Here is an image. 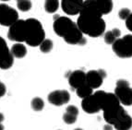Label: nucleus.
<instances>
[{
	"label": "nucleus",
	"mask_w": 132,
	"mask_h": 130,
	"mask_svg": "<svg viewBox=\"0 0 132 130\" xmlns=\"http://www.w3.org/2000/svg\"><path fill=\"white\" fill-rule=\"evenodd\" d=\"M14 56L7 46V42L0 36V68L7 70L13 66Z\"/></svg>",
	"instance_id": "6e6552de"
},
{
	"label": "nucleus",
	"mask_w": 132,
	"mask_h": 130,
	"mask_svg": "<svg viewBox=\"0 0 132 130\" xmlns=\"http://www.w3.org/2000/svg\"><path fill=\"white\" fill-rule=\"evenodd\" d=\"M18 20V11L7 4H0V25L10 27Z\"/></svg>",
	"instance_id": "0eeeda50"
},
{
	"label": "nucleus",
	"mask_w": 132,
	"mask_h": 130,
	"mask_svg": "<svg viewBox=\"0 0 132 130\" xmlns=\"http://www.w3.org/2000/svg\"><path fill=\"white\" fill-rule=\"evenodd\" d=\"M6 92H7V88H6L4 83H2V82L0 81V97L4 96L6 94Z\"/></svg>",
	"instance_id": "c756f323"
},
{
	"label": "nucleus",
	"mask_w": 132,
	"mask_h": 130,
	"mask_svg": "<svg viewBox=\"0 0 132 130\" xmlns=\"http://www.w3.org/2000/svg\"><path fill=\"white\" fill-rule=\"evenodd\" d=\"M62 10L69 16L80 14L84 7V1L81 0H63L61 1Z\"/></svg>",
	"instance_id": "9d476101"
},
{
	"label": "nucleus",
	"mask_w": 132,
	"mask_h": 130,
	"mask_svg": "<svg viewBox=\"0 0 132 130\" xmlns=\"http://www.w3.org/2000/svg\"><path fill=\"white\" fill-rule=\"evenodd\" d=\"M48 101L51 104L55 106H62L64 104H67L70 100V94L68 90H54L51 93H49Z\"/></svg>",
	"instance_id": "9b49d317"
},
{
	"label": "nucleus",
	"mask_w": 132,
	"mask_h": 130,
	"mask_svg": "<svg viewBox=\"0 0 132 130\" xmlns=\"http://www.w3.org/2000/svg\"><path fill=\"white\" fill-rule=\"evenodd\" d=\"M77 26L75 22L71 20L68 17H61V16H55L54 18L53 29L56 35L64 39L68 33L70 32L75 27Z\"/></svg>",
	"instance_id": "20e7f679"
},
{
	"label": "nucleus",
	"mask_w": 132,
	"mask_h": 130,
	"mask_svg": "<svg viewBox=\"0 0 132 130\" xmlns=\"http://www.w3.org/2000/svg\"><path fill=\"white\" fill-rule=\"evenodd\" d=\"M131 11H130L129 8H127V7H124V8H121L118 12V17L120 20H127L128 19L130 15H131Z\"/></svg>",
	"instance_id": "bb28decb"
},
{
	"label": "nucleus",
	"mask_w": 132,
	"mask_h": 130,
	"mask_svg": "<svg viewBox=\"0 0 132 130\" xmlns=\"http://www.w3.org/2000/svg\"><path fill=\"white\" fill-rule=\"evenodd\" d=\"M77 118L78 116H75V115L68 114V112H65L64 115H63V121L68 125H72V124L76 123Z\"/></svg>",
	"instance_id": "a878e982"
},
{
	"label": "nucleus",
	"mask_w": 132,
	"mask_h": 130,
	"mask_svg": "<svg viewBox=\"0 0 132 130\" xmlns=\"http://www.w3.org/2000/svg\"><path fill=\"white\" fill-rule=\"evenodd\" d=\"M103 15L93 6L90 0L84 1V7L79 14L77 25L83 34L90 37L97 38L105 31V21L102 18Z\"/></svg>",
	"instance_id": "f257e3e1"
},
{
	"label": "nucleus",
	"mask_w": 132,
	"mask_h": 130,
	"mask_svg": "<svg viewBox=\"0 0 132 130\" xmlns=\"http://www.w3.org/2000/svg\"><path fill=\"white\" fill-rule=\"evenodd\" d=\"M120 104L121 103H120L118 98L117 97V95L114 94V93L106 92L104 99V102H103V106H102V110L104 111V112L113 110V109L119 107Z\"/></svg>",
	"instance_id": "dca6fc26"
},
{
	"label": "nucleus",
	"mask_w": 132,
	"mask_h": 130,
	"mask_svg": "<svg viewBox=\"0 0 132 130\" xmlns=\"http://www.w3.org/2000/svg\"><path fill=\"white\" fill-rule=\"evenodd\" d=\"M106 77V73L103 69L90 70L86 73V84L92 89H98L102 86L104 80Z\"/></svg>",
	"instance_id": "1a4fd4ad"
},
{
	"label": "nucleus",
	"mask_w": 132,
	"mask_h": 130,
	"mask_svg": "<svg viewBox=\"0 0 132 130\" xmlns=\"http://www.w3.org/2000/svg\"><path fill=\"white\" fill-rule=\"evenodd\" d=\"M0 130H5V126L3 124H0Z\"/></svg>",
	"instance_id": "72a5a7b5"
},
{
	"label": "nucleus",
	"mask_w": 132,
	"mask_h": 130,
	"mask_svg": "<svg viewBox=\"0 0 132 130\" xmlns=\"http://www.w3.org/2000/svg\"><path fill=\"white\" fill-rule=\"evenodd\" d=\"M11 54L13 55L14 57L16 58H23L26 56L27 55V48L24 44H19V42H16L15 44L12 45L10 49Z\"/></svg>",
	"instance_id": "6ab92c4d"
},
{
	"label": "nucleus",
	"mask_w": 132,
	"mask_h": 130,
	"mask_svg": "<svg viewBox=\"0 0 132 130\" xmlns=\"http://www.w3.org/2000/svg\"><path fill=\"white\" fill-rule=\"evenodd\" d=\"M74 130H82L81 128H76V129H74Z\"/></svg>",
	"instance_id": "f704fd0d"
},
{
	"label": "nucleus",
	"mask_w": 132,
	"mask_h": 130,
	"mask_svg": "<svg viewBox=\"0 0 132 130\" xmlns=\"http://www.w3.org/2000/svg\"><path fill=\"white\" fill-rule=\"evenodd\" d=\"M66 112H68V114H71V115H75V116H78L79 115V109L75 105H68L66 109Z\"/></svg>",
	"instance_id": "cd10ccee"
},
{
	"label": "nucleus",
	"mask_w": 132,
	"mask_h": 130,
	"mask_svg": "<svg viewBox=\"0 0 132 130\" xmlns=\"http://www.w3.org/2000/svg\"><path fill=\"white\" fill-rule=\"evenodd\" d=\"M26 34H27L26 20H19L12 26L9 27V31H7V38L10 41H14L16 42L21 44L23 42H26Z\"/></svg>",
	"instance_id": "423d86ee"
},
{
	"label": "nucleus",
	"mask_w": 132,
	"mask_h": 130,
	"mask_svg": "<svg viewBox=\"0 0 132 130\" xmlns=\"http://www.w3.org/2000/svg\"><path fill=\"white\" fill-rule=\"evenodd\" d=\"M5 120V116L2 112H0V124H2V122H4Z\"/></svg>",
	"instance_id": "473e14b6"
},
{
	"label": "nucleus",
	"mask_w": 132,
	"mask_h": 130,
	"mask_svg": "<svg viewBox=\"0 0 132 130\" xmlns=\"http://www.w3.org/2000/svg\"><path fill=\"white\" fill-rule=\"evenodd\" d=\"M94 7H96L97 10L99 11L102 15H106L110 13L113 9V2L109 0H94L90 1Z\"/></svg>",
	"instance_id": "f3484780"
},
{
	"label": "nucleus",
	"mask_w": 132,
	"mask_h": 130,
	"mask_svg": "<svg viewBox=\"0 0 132 130\" xmlns=\"http://www.w3.org/2000/svg\"><path fill=\"white\" fill-rule=\"evenodd\" d=\"M104 130H113V127L111 125L107 124V125H105V126H104Z\"/></svg>",
	"instance_id": "2f4dec72"
},
{
	"label": "nucleus",
	"mask_w": 132,
	"mask_h": 130,
	"mask_svg": "<svg viewBox=\"0 0 132 130\" xmlns=\"http://www.w3.org/2000/svg\"><path fill=\"white\" fill-rule=\"evenodd\" d=\"M75 91L78 96H79V98H81L82 100L90 97V96H92V95L93 94V89H92L89 85H87V84L82 85L81 87H79V89H77Z\"/></svg>",
	"instance_id": "aec40b11"
},
{
	"label": "nucleus",
	"mask_w": 132,
	"mask_h": 130,
	"mask_svg": "<svg viewBox=\"0 0 132 130\" xmlns=\"http://www.w3.org/2000/svg\"><path fill=\"white\" fill-rule=\"evenodd\" d=\"M126 26H127L128 31H132V13H131V15L128 17V20H126Z\"/></svg>",
	"instance_id": "c85d7f7f"
},
{
	"label": "nucleus",
	"mask_w": 132,
	"mask_h": 130,
	"mask_svg": "<svg viewBox=\"0 0 132 130\" xmlns=\"http://www.w3.org/2000/svg\"><path fill=\"white\" fill-rule=\"evenodd\" d=\"M64 41L68 44L80 45V46L84 45L87 42V41L83 36V33L79 29L78 25L64 38Z\"/></svg>",
	"instance_id": "ddd939ff"
},
{
	"label": "nucleus",
	"mask_w": 132,
	"mask_h": 130,
	"mask_svg": "<svg viewBox=\"0 0 132 130\" xmlns=\"http://www.w3.org/2000/svg\"><path fill=\"white\" fill-rule=\"evenodd\" d=\"M113 52L120 58H129L132 56V34H127L123 38L117 39L112 45Z\"/></svg>",
	"instance_id": "7ed1b4c3"
},
{
	"label": "nucleus",
	"mask_w": 132,
	"mask_h": 130,
	"mask_svg": "<svg viewBox=\"0 0 132 130\" xmlns=\"http://www.w3.org/2000/svg\"><path fill=\"white\" fill-rule=\"evenodd\" d=\"M59 7V1L57 0H47L44 3V9L47 13H55Z\"/></svg>",
	"instance_id": "412c9836"
},
{
	"label": "nucleus",
	"mask_w": 132,
	"mask_h": 130,
	"mask_svg": "<svg viewBox=\"0 0 132 130\" xmlns=\"http://www.w3.org/2000/svg\"><path fill=\"white\" fill-rule=\"evenodd\" d=\"M112 31L114 34V36H116L117 39H119V37H120V35H121V31H120V30L117 29V28H114V29L112 30Z\"/></svg>",
	"instance_id": "7c9ffc66"
},
{
	"label": "nucleus",
	"mask_w": 132,
	"mask_h": 130,
	"mask_svg": "<svg viewBox=\"0 0 132 130\" xmlns=\"http://www.w3.org/2000/svg\"><path fill=\"white\" fill-rule=\"evenodd\" d=\"M114 94L117 95L120 103L123 105H132V87H130L129 82L128 80H117V86L114 89Z\"/></svg>",
	"instance_id": "39448f33"
},
{
	"label": "nucleus",
	"mask_w": 132,
	"mask_h": 130,
	"mask_svg": "<svg viewBox=\"0 0 132 130\" xmlns=\"http://www.w3.org/2000/svg\"><path fill=\"white\" fill-rule=\"evenodd\" d=\"M27 34L26 44L29 46L36 47L40 46L41 44L45 40V32L41 21L36 19H28L26 20Z\"/></svg>",
	"instance_id": "f03ea898"
},
{
	"label": "nucleus",
	"mask_w": 132,
	"mask_h": 130,
	"mask_svg": "<svg viewBox=\"0 0 132 130\" xmlns=\"http://www.w3.org/2000/svg\"><path fill=\"white\" fill-rule=\"evenodd\" d=\"M81 107L84 112H87V114H90V115L97 114V112H99L102 110L93 94L92 96H90V97L82 100Z\"/></svg>",
	"instance_id": "2eb2a0df"
},
{
	"label": "nucleus",
	"mask_w": 132,
	"mask_h": 130,
	"mask_svg": "<svg viewBox=\"0 0 132 130\" xmlns=\"http://www.w3.org/2000/svg\"><path fill=\"white\" fill-rule=\"evenodd\" d=\"M104 42H105V44H112V45L114 44V42L117 40V38L116 37V36H114V34L113 33L112 30H111V31H106V32L104 33Z\"/></svg>",
	"instance_id": "393cba45"
},
{
	"label": "nucleus",
	"mask_w": 132,
	"mask_h": 130,
	"mask_svg": "<svg viewBox=\"0 0 132 130\" xmlns=\"http://www.w3.org/2000/svg\"><path fill=\"white\" fill-rule=\"evenodd\" d=\"M114 127L116 130H130L132 127V117L127 114L114 125Z\"/></svg>",
	"instance_id": "a211bd4d"
},
{
	"label": "nucleus",
	"mask_w": 132,
	"mask_h": 130,
	"mask_svg": "<svg viewBox=\"0 0 132 130\" xmlns=\"http://www.w3.org/2000/svg\"><path fill=\"white\" fill-rule=\"evenodd\" d=\"M40 51L44 54H47L49 52L52 51L54 47V44H53V41L50 40V39H45L44 42L41 44L40 45Z\"/></svg>",
	"instance_id": "5701e85b"
},
{
	"label": "nucleus",
	"mask_w": 132,
	"mask_h": 130,
	"mask_svg": "<svg viewBox=\"0 0 132 130\" xmlns=\"http://www.w3.org/2000/svg\"><path fill=\"white\" fill-rule=\"evenodd\" d=\"M17 7L22 12H27L32 7L31 1H27V0H19L17 1Z\"/></svg>",
	"instance_id": "b1692460"
},
{
	"label": "nucleus",
	"mask_w": 132,
	"mask_h": 130,
	"mask_svg": "<svg viewBox=\"0 0 132 130\" xmlns=\"http://www.w3.org/2000/svg\"><path fill=\"white\" fill-rule=\"evenodd\" d=\"M128 112L123 108V106H119L117 108L113 109L110 111H106L104 112V119L105 122L111 126H114L122 117H124Z\"/></svg>",
	"instance_id": "f8f14e48"
},
{
	"label": "nucleus",
	"mask_w": 132,
	"mask_h": 130,
	"mask_svg": "<svg viewBox=\"0 0 132 130\" xmlns=\"http://www.w3.org/2000/svg\"><path fill=\"white\" fill-rule=\"evenodd\" d=\"M31 109H32L33 111H35V112H40V111H42L43 109H44V101H43L41 98L35 97L31 100Z\"/></svg>",
	"instance_id": "4be33fe9"
},
{
	"label": "nucleus",
	"mask_w": 132,
	"mask_h": 130,
	"mask_svg": "<svg viewBox=\"0 0 132 130\" xmlns=\"http://www.w3.org/2000/svg\"><path fill=\"white\" fill-rule=\"evenodd\" d=\"M68 84L71 90H76L86 84V73L82 70H75L68 77Z\"/></svg>",
	"instance_id": "4468645a"
}]
</instances>
